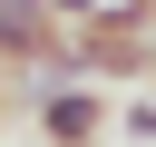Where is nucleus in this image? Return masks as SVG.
<instances>
[{
  "mask_svg": "<svg viewBox=\"0 0 156 147\" xmlns=\"http://www.w3.org/2000/svg\"><path fill=\"white\" fill-rule=\"evenodd\" d=\"M117 127H127L136 147H156V98H127V108H117Z\"/></svg>",
  "mask_w": 156,
  "mask_h": 147,
  "instance_id": "obj_3",
  "label": "nucleus"
},
{
  "mask_svg": "<svg viewBox=\"0 0 156 147\" xmlns=\"http://www.w3.org/2000/svg\"><path fill=\"white\" fill-rule=\"evenodd\" d=\"M58 49H68V20H58L49 0H0V69L49 78V69H58Z\"/></svg>",
  "mask_w": 156,
  "mask_h": 147,
  "instance_id": "obj_1",
  "label": "nucleus"
},
{
  "mask_svg": "<svg viewBox=\"0 0 156 147\" xmlns=\"http://www.w3.org/2000/svg\"><path fill=\"white\" fill-rule=\"evenodd\" d=\"M146 88H156V49H146Z\"/></svg>",
  "mask_w": 156,
  "mask_h": 147,
  "instance_id": "obj_4",
  "label": "nucleus"
},
{
  "mask_svg": "<svg viewBox=\"0 0 156 147\" xmlns=\"http://www.w3.org/2000/svg\"><path fill=\"white\" fill-rule=\"evenodd\" d=\"M107 127H117L107 88H88V78H49V88H39V137H49V147H98Z\"/></svg>",
  "mask_w": 156,
  "mask_h": 147,
  "instance_id": "obj_2",
  "label": "nucleus"
}]
</instances>
